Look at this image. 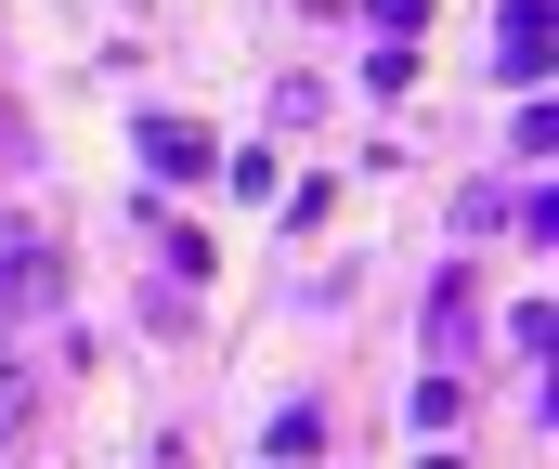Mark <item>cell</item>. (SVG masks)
<instances>
[{"instance_id": "cell-7", "label": "cell", "mask_w": 559, "mask_h": 469, "mask_svg": "<svg viewBox=\"0 0 559 469\" xmlns=\"http://www.w3.org/2000/svg\"><path fill=\"white\" fill-rule=\"evenodd\" d=\"M26 156H39V144H26V118H13V105H0V183H13V169H26Z\"/></svg>"}, {"instance_id": "cell-6", "label": "cell", "mask_w": 559, "mask_h": 469, "mask_svg": "<svg viewBox=\"0 0 559 469\" xmlns=\"http://www.w3.org/2000/svg\"><path fill=\"white\" fill-rule=\"evenodd\" d=\"M455 404H468V391H455V365H429V378H417V431H455Z\"/></svg>"}, {"instance_id": "cell-1", "label": "cell", "mask_w": 559, "mask_h": 469, "mask_svg": "<svg viewBox=\"0 0 559 469\" xmlns=\"http://www.w3.org/2000/svg\"><path fill=\"white\" fill-rule=\"evenodd\" d=\"M0 301H13V313H52V301H66V261H52L39 222H0Z\"/></svg>"}, {"instance_id": "cell-4", "label": "cell", "mask_w": 559, "mask_h": 469, "mask_svg": "<svg viewBox=\"0 0 559 469\" xmlns=\"http://www.w3.org/2000/svg\"><path fill=\"white\" fill-rule=\"evenodd\" d=\"M26 431H39V378L0 365V457H26Z\"/></svg>"}, {"instance_id": "cell-3", "label": "cell", "mask_w": 559, "mask_h": 469, "mask_svg": "<svg viewBox=\"0 0 559 469\" xmlns=\"http://www.w3.org/2000/svg\"><path fill=\"white\" fill-rule=\"evenodd\" d=\"M143 156H156L169 183H195V169H209V131H195V118H143Z\"/></svg>"}, {"instance_id": "cell-2", "label": "cell", "mask_w": 559, "mask_h": 469, "mask_svg": "<svg viewBox=\"0 0 559 469\" xmlns=\"http://www.w3.org/2000/svg\"><path fill=\"white\" fill-rule=\"evenodd\" d=\"M495 79H508V92L547 79V0H495Z\"/></svg>"}, {"instance_id": "cell-5", "label": "cell", "mask_w": 559, "mask_h": 469, "mask_svg": "<svg viewBox=\"0 0 559 469\" xmlns=\"http://www.w3.org/2000/svg\"><path fill=\"white\" fill-rule=\"evenodd\" d=\"M429 352H442V365L468 352V288H442V301H429Z\"/></svg>"}]
</instances>
